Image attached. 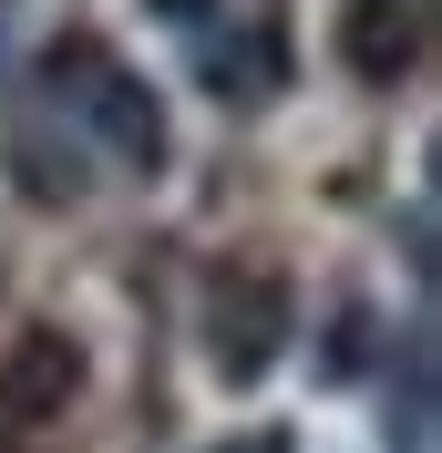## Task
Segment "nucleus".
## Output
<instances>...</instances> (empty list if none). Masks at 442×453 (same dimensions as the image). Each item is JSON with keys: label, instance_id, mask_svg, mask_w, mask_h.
<instances>
[{"label": "nucleus", "instance_id": "obj_7", "mask_svg": "<svg viewBox=\"0 0 442 453\" xmlns=\"http://www.w3.org/2000/svg\"><path fill=\"white\" fill-rule=\"evenodd\" d=\"M206 83H217V104H268V93H278V31L217 42V52H206Z\"/></svg>", "mask_w": 442, "mask_h": 453}, {"label": "nucleus", "instance_id": "obj_2", "mask_svg": "<svg viewBox=\"0 0 442 453\" xmlns=\"http://www.w3.org/2000/svg\"><path fill=\"white\" fill-rule=\"evenodd\" d=\"M195 340H206V371H217L226 392H257V381L288 361V340H299V288H288V268H268V257H226L217 279H206Z\"/></svg>", "mask_w": 442, "mask_h": 453}, {"label": "nucleus", "instance_id": "obj_6", "mask_svg": "<svg viewBox=\"0 0 442 453\" xmlns=\"http://www.w3.org/2000/svg\"><path fill=\"white\" fill-rule=\"evenodd\" d=\"M391 453H432V330H401L391 350Z\"/></svg>", "mask_w": 442, "mask_h": 453}, {"label": "nucleus", "instance_id": "obj_5", "mask_svg": "<svg viewBox=\"0 0 442 453\" xmlns=\"http://www.w3.org/2000/svg\"><path fill=\"white\" fill-rule=\"evenodd\" d=\"M0 165H11V175H21V196L31 206H72V196H83V144H72V134H42V113H11V134H0Z\"/></svg>", "mask_w": 442, "mask_h": 453}, {"label": "nucleus", "instance_id": "obj_4", "mask_svg": "<svg viewBox=\"0 0 442 453\" xmlns=\"http://www.w3.org/2000/svg\"><path fill=\"white\" fill-rule=\"evenodd\" d=\"M330 42H339V73H350V83L401 93L422 73V0H339Z\"/></svg>", "mask_w": 442, "mask_h": 453}, {"label": "nucleus", "instance_id": "obj_3", "mask_svg": "<svg viewBox=\"0 0 442 453\" xmlns=\"http://www.w3.org/2000/svg\"><path fill=\"white\" fill-rule=\"evenodd\" d=\"M93 361H83V340L52 330V319H31L11 350H0V443H21V433H52L72 402H83Z\"/></svg>", "mask_w": 442, "mask_h": 453}, {"label": "nucleus", "instance_id": "obj_9", "mask_svg": "<svg viewBox=\"0 0 442 453\" xmlns=\"http://www.w3.org/2000/svg\"><path fill=\"white\" fill-rule=\"evenodd\" d=\"M237 453H288V443H278V433H257V443H237Z\"/></svg>", "mask_w": 442, "mask_h": 453}, {"label": "nucleus", "instance_id": "obj_8", "mask_svg": "<svg viewBox=\"0 0 442 453\" xmlns=\"http://www.w3.org/2000/svg\"><path fill=\"white\" fill-rule=\"evenodd\" d=\"M144 11H155V21H175V31H195V21H217L226 0H144Z\"/></svg>", "mask_w": 442, "mask_h": 453}, {"label": "nucleus", "instance_id": "obj_1", "mask_svg": "<svg viewBox=\"0 0 442 453\" xmlns=\"http://www.w3.org/2000/svg\"><path fill=\"white\" fill-rule=\"evenodd\" d=\"M42 113H52V124L72 113V124H83L124 175H165V155H175L165 93L144 83L113 42H93V31H62L52 52H42Z\"/></svg>", "mask_w": 442, "mask_h": 453}]
</instances>
